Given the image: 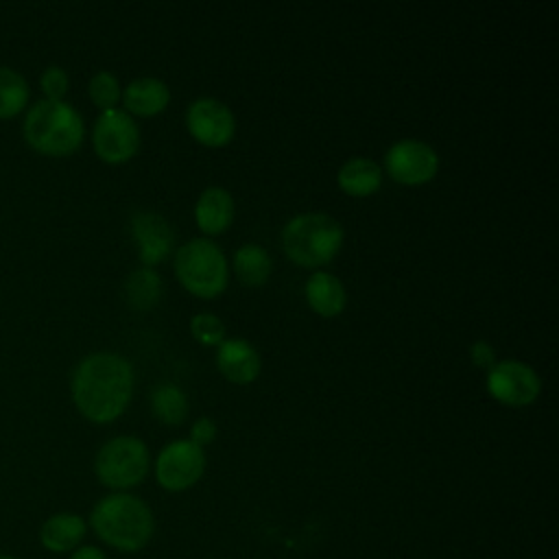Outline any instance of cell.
Listing matches in <instances>:
<instances>
[{
	"label": "cell",
	"instance_id": "obj_16",
	"mask_svg": "<svg viewBox=\"0 0 559 559\" xmlns=\"http://www.w3.org/2000/svg\"><path fill=\"white\" fill-rule=\"evenodd\" d=\"M306 299L317 314L336 317L345 308L347 293L336 275L328 271H314L306 282Z\"/></svg>",
	"mask_w": 559,
	"mask_h": 559
},
{
	"label": "cell",
	"instance_id": "obj_11",
	"mask_svg": "<svg viewBox=\"0 0 559 559\" xmlns=\"http://www.w3.org/2000/svg\"><path fill=\"white\" fill-rule=\"evenodd\" d=\"M186 124L190 135L205 146H223L231 140L236 131V120L231 109L210 96L197 98L188 105Z\"/></svg>",
	"mask_w": 559,
	"mask_h": 559
},
{
	"label": "cell",
	"instance_id": "obj_4",
	"mask_svg": "<svg viewBox=\"0 0 559 559\" xmlns=\"http://www.w3.org/2000/svg\"><path fill=\"white\" fill-rule=\"evenodd\" d=\"M343 227L336 218L321 212H306L293 216L282 229L284 253L301 266L328 264L343 245Z\"/></svg>",
	"mask_w": 559,
	"mask_h": 559
},
{
	"label": "cell",
	"instance_id": "obj_23",
	"mask_svg": "<svg viewBox=\"0 0 559 559\" xmlns=\"http://www.w3.org/2000/svg\"><path fill=\"white\" fill-rule=\"evenodd\" d=\"M90 98L96 107H100L103 111L107 109H116L118 100L122 98V90H120V83L118 79L107 72V70H100L96 72L92 79H90Z\"/></svg>",
	"mask_w": 559,
	"mask_h": 559
},
{
	"label": "cell",
	"instance_id": "obj_22",
	"mask_svg": "<svg viewBox=\"0 0 559 559\" xmlns=\"http://www.w3.org/2000/svg\"><path fill=\"white\" fill-rule=\"evenodd\" d=\"M28 100V85L24 76L11 68L0 66V118L17 116Z\"/></svg>",
	"mask_w": 559,
	"mask_h": 559
},
{
	"label": "cell",
	"instance_id": "obj_26",
	"mask_svg": "<svg viewBox=\"0 0 559 559\" xmlns=\"http://www.w3.org/2000/svg\"><path fill=\"white\" fill-rule=\"evenodd\" d=\"M214 437H216V424L210 417H199L190 428V441L197 443L199 448L212 443Z\"/></svg>",
	"mask_w": 559,
	"mask_h": 559
},
{
	"label": "cell",
	"instance_id": "obj_15",
	"mask_svg": "<svg viewBox=\"0 0 559 559\" xmlns=\"http://www.w3.org/2000/svg\"><path fill=\"white\" fill-rule=\"evenodd\" d=\"M168 100H170L168 85L155 76L133 79L122 92V103L127 111L135 116H155L166 109Z\"/></svg>",
	"mask_w": 559,
	"mask_h": 559
},
{
	"label": "cell",
	"instance_id": "obj_9",
	"mask_svg": "<svg viewBox=\"0 0 559 559\" xmlns=\"http://www.w3.org/2000/svg\"><path fill=\"white\" fill-rule=\"evenodd\" d=\"M487 391L507 406H528L542 391L537 371L522 360H500L489 367Z\"/></svg>",
	"mask_w": 559,
	"mask_h": 559
},
{
	"label": "cell",
	"instance_id": "obj_5",
	"mask_svg": "<svg viewBox=\"0 0 559 559\" xmlns=\"http://www.w3.org/2000/svg\"><path fill=\"white\" fill-rule=\"evenodd\" d=\"M175 275L188 293L210 299L227 288V258L210 238H192L175 253Z\"/></svg>",
	"mask_w": 559,
	"mask_h": 559
},
{
	"label": "cell",
	"instance_id": "obj_24",
	"mask_svg": "<svg viewBox=\"0 0 559 559\" xmlns=\"http://www.w3.org/2000/svg\"><path fill=\"white\" fill-rule=\"evenodd\" d=\"M190 332L201 345H221L225 341V323L210 312H199L190 321Z\"/></svg>",
	"mask_w": 559,
	"mask_h": 559
},
{
	"label": "cell",
	"instance_id": "obj_12",
	"mask_svg": "<svg viewBox=\"0 0 559 559\" xmlns=\"http://www.w3.org/2000/svg\"><path fill=\"white\" fill-rule=\"evenodd\" d=\"M131 234L138 245L140 260L146 266L162 262L173 251L175 234L170 229V223L155 212H135L131 218Z\"/></svg>",
	"mask_w": 559,
	"mask_h": 559
},
{
	"label": "cell",
	"instance_id": "obj_8",
	"mask_svg": "<svg viewBox=\"0 0 559 559\" xmlns=\"http://www.w3.org/2000/svg\"><path fill=\"white\" fill-rule=\"evenodd\" d=\"M205 469V452L190 439L168 443L155 461V478L168 491L192 487Z\"/></svg>",
	"mask_w": 559,
	"mask_h": 559
},
{
	"label": "cell",
	"instance_id": "obj_13",
	"mask_svg": "<svg viewBox=\"0 0 559 559\" xmlns=\"http://www.w3.org/2000/svg\"><path fill=\"white\" fill-rule=\"evenodd\" d=\"M218 371L234 384H249L260 376L262 360L258 349L245 338H225L216 352Z\"/></svg>",
	"mask_w": 559,
	"mask_h": 559
},
{
	"label": "cell",
	"instance_id": "obj_10",
	"mask_svg": "<svg viewBox=\"0 0 559 559\" xmlns=\"http://www.w3.org/2000/svg\"><path fill=\"white\" fill-rule=\"evenodd\" d=\"M384 168L391 179L404 186H419L437 175L439 155L430 144L406 138L389 146L384 155Z\"/></svg>",
	"mask_w": 559,
	"mask_h": 559
},
{
	"label": "cell",
	"instance_id": "obj_1",
	"mask_svg": "<svg viewBox=\"0 0 559 559\" xmlns=\"http://www.w3.org/2000/svg\"><path fill=\"white\" fill-rule=\"evenodd\" d=\"M133 395V367L111 352L83 358L72 376V400L83 417L109 424L124 413Z\"/></svg>",
	"mask_w": 559,
	"mask_h": 559
},
{
	"label": "cell",
	"instance_id": "obj_29",
	"mask_svg": "<svg viewBox=\"0 0 559 559\" xmlns=\"http://www.w3.org/2000/svg\"><path fill=\"white\" fill-rule=\"evenodd\" d=\"M0 559H17V557H7V555H0Z\"/></svg>",
	"mask_w": 559,
	"mask_h": 559
},
{
	"label": "cell",
	"instance_id": "obj_7",
	"mask_svg": "<svg viewBox=\"0 0 559 559\" xmlns=\"http://www.w3.org/2000/svg\"><path fill=\"white\" fill-rule=\"evenodd\" d=\"M92 142L103 162L122 164L135 155L140 146V129L127 111L118 107L107 109L96 118Z\"/></svg>",
	"mask_w": 559,
	"mask_h": 559
},
{
	"label": "cell",
	"instance_id": "obj_14",
	"mask_svg": "<svg viewBox=\"0 0 559 559\" xmlns=\"http://www.w3.org/2000/svg\"><path fill=\"white\" fill-rule=\"evenodd\" d=\"M231 218H234V199L225 188L210 186L199 194L194 205V221L203 234L216 236L225 231L231 225Z\"/></svg>",
	"mask_w": 559,
	"mask_h": 559
},
{
	"label": "cell",
	"instance_id": "obj_2",
	"mask_svg": "<svg viewBox=\"0 0 559 559\" xmlns=\"http://www.w3.org/2000/svg\"><path fill=\"white\" fill-rule=\"evenodd\" d=\"M92 528L96 535L122 552H135L153 535V513L144 500L131 493H109L92 509Z\"/></svg>",
	"mask_w": 559,
	"mask_h": 559
},
{
	"label": "cell",
	"instance_id": "obj_19",
	"mask_svg": "<svg viewBox=\"0 0 559 559\" xmlns=\"http://www.w3.org/2000/svg\"><path fill=\"white\" fill-rule=\"evenodd\" d=\"M271 255L255 242H247L234 253V271L245 286H262L271 275Z\"/></svg>",
	"mask_w": 559,
	"mask_h": 559
},
{
	"label": "cell",
	"instance_id": "obj_20",
	"mask_svg": "<svg viewBox=\"0 0 559 559\" xmlns=\"http://www.w3.org/2000/svg\"><path fill=\"white\" fill-rule=\"evenodd\" d=\"M124 295L135 310H148L162 297V277L153 266L135 269L124 282Z\"/></svg>",
	"mask_w": 559,
	"mask_h": 559
},
{
	"label": "cell",
	"instance_id": "obj_3",
	"mask_svg": "<svg viewBox=\"0 0 559 559\" xmlns=\"http://www.w3.org/2000/svg\"><path fill=\"white\" fill-rule=\"evenodd\" d=\"M83 118L63 100H39L28 109L24 120L26 142L35 151L52 157L74 153L83 142Z\"/></svg>",
	"mask_w": 559,
	"mask_h": 559
},
{
	"label": "cell",
	"instance_id": "obj_6",
	"mask_svg": "<svg viewBox=\"0 0 559 559\" xmlns=\"http://www.w3.org/2000/svg\"><path fill=\"white\" fill-rule=\"evenodd\" d=\"M94 467L105 487L129 489L144 480L148 472V450L138 437H114L98 450Z\"/></svg>",
	"mask_w": 559,
	"mask_h": 559
},
{
	"label": "cell",
	"instance_id": "obj_21",
	"mask_svg": "<svg viewBox=\"0 0 559 559\" xmlns=\"http://www.w3.org/2000/svg\"><path fill=\"white\" fill-rule=\"evenodd\" d=\"M151 408L159 421L168 426H179L188 415V397L177 384L162 382L151 393Z\"/></svg>",
	"mask_w": 559,
	"mask_h": 559
},
{
	"label": "cell",
	"instance_id": "obj_17",
	"mask_svg": "<svg viewBox=\"0 0 559 559\" xmlns=\"http://www.w3.org/2000/svg\"><path fill=\"white\" fill-rule=\"evenodd\" d=\"M85 535V520L76 513H55L39 531V542L50 552H68L79 546Z\"/></svg>",
	"mask_w": 559,
	"mask_h": 559
},
{
	"label": "cell",
	"instance_id": "obj_28",
	"mask_svg": "<svg viewBox=\"0 0 559 559\" xmlns=\"http://www.w3.org/2000/svg\"><path fill=\"white\" fill-rule=\"evenodd\" d=\"M70 559H107L103 550H98L96 546H81L72 552Z\"/></svg>",
	"mask_w": 559,
	"mask_h": 559
},
{
	"label": "cell",
	"instance_id": "obj_18",
	"mask_svg": "<svg viewBox=\"0 0 559 559\" xmlns=\"http://www.w3.org/2000/svg\"><path fill=\"white\" fill-rule=\"evenodd\" d=\"M336 181L349 197H369L382 183V168L369 157H352L338 168Z\"/></svg>",
	"mask_w": 559,
	"mask_h": 559
},
{
	"label": "cell",
	"instance_id": "obj_27",
	"mask_svg": "<svg viewBox=\"0 0 559 559\" xmlns=\"http://www.w3.org/2000/svg\"><path fill=\"white\" fill-rule=\"evenodd\" d=\"M469 358H472V362H474L476 367H485V369L493 367L496 354H493L491 343H487V341H476V343H472V347H469Z\"/></svg>",
	"mask_w": 559,
	"mask_h": 559
},
{
	"label": "cell",
	"instance_id": "obj_25",
	"mask_svg": "<svg viewBox=\"0 0 559 559\" xmlns=\"http://www.w3.org/2000/svg\"><path fill=\"white\" fill-rule=\"evenodd\" d=\"M39 83H41V90L46 94V100H61L63 94L68 92L70 81H68V74H66L63 68L50 66V68L44 70Z\"/></svg>",
	"mask_w": 559,
	"mask_h": 559
}]
</instances>
